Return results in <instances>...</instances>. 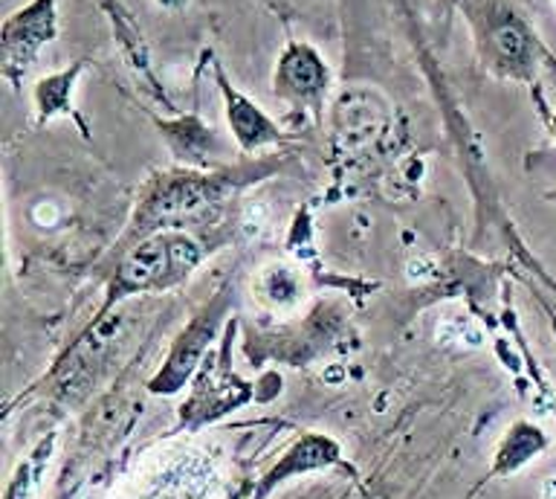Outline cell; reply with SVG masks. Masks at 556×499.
I'll return each mask as SVG.
<instances>
[{"instance_id": "1", "label": "cell", "mask_w": 556, "mask_h": 499, "mask_svg": "<svg viewBox=\"0 0 556 499\" xmlns=\"http://www.w3.org/2000/svg\"><path fill=\"white\" fill-rule=\"evenodd\" d=\"M269 169H224V172H174L156 177L148 186L146 198L139 201L134 219V236L139 238L160 233V229H180L182 221L198 219L200 212L212 210L226 198H232L241 186L252 184L255 177L267 175Z\"/></svg>"}, {"instance_id": "2", "label": "cell", "mask_w": 556, "mask_h": 499, "mask_svg": "<svg viewBox=\"0 0 556 499\" xmlns=\"http://www.w3.org/2000/svg\"><path fill=\"white\" fill-rule=\"evenodd\" d=\"M478 55L486 71L498 79L533 82L539 67H545L547 50L539 45L536 33L513 0H460Z\"/></svg>"}, {"instance_id": "3", "label": "cell", "mask_w": 556, "mask_h": 499, "mask_svg": "<svg viewBox=\"0 0 556 499\" xmlns=\"http://www.w3.org/2000/svg\"><path fill=\"white\" fill-rule=\"evenodd\" d=\"M203 259H206V247L191 233L160 229V233L139 238V245L122 255L116 276L111 282V290H108L104 311L113 302L134 297V294H151V290L180 285Z\"/></svg>"}, {"instance_id": "4", "label": "cell", "mask_w": 556, "mask_h": 499, "mask_svg": "<svg viewBox=\"0 0 556 499\" xmlns=\"http://www.w3.org/2000/svg\"><path fill=\"white\" fill-rule=\"evenodd\" d=\"M226 311H229V294H217V297L191 320L189 328H186V332L177 337V342H174L172 354L165 360V366L160 369V375L151 381V392L172 395L189 381V375L194 372L200 358H203V351H206L208 340L215 337V332L220 328V323H224Z\"/></svg>"}, {"instance_id": "5", "label": "cell", "mask_w": 556, "mask_h": 499, "mask_svg": "<svg viewBox=\"0 0 556 499\" xmlns=\"http://www.w3.org/2000/svg\"><path fill=\"white\" fill-rule=\"evenodd\" d=\"M330 71L325 59H321L311 45L293 41L287 45L276 64V76H273V90L278 99H285L295 108H321V99L328 93Z\"/></svg>"}, {"instance_id": "6", "label": "cell", "mask_w": 556, "mask_h": 499, "mask_svg": "<svg viewBox=\"0 0 556 499\" xmlns=\"http://www.w3.org/2000/svg\"><path fill=\"white\" fill-rule=\"evenodd\" d=\"M59 33L55 24V0H33L26 10L15 12L3 24V73L17 79L35 62L43 45H50Z\"/></svg>"}, {"instance_id": "7", "label": "cell", "mask_w": 556, "mask_h": 499, "mask_svg": "<svg viewBox=\"0 0 556 499\" xmlns=\"http://www.w3.org/2000/svg\"><path fill=\"white\" fill-rule=\"evenodd\" d=\"M217 82H220V90H224L226 120H229L235 142H238L243 151H261V149H267V146L281 142L278 125L273 123V120H269V116L264 114L252 99L238 93V90L226 82V76L220 71H217Z\"/></svg>"}, {"instance_id": "8", "label": "cell", "mask_w": 556, "mask_h": 499, "mask_svg": "<svg viewBox=\"0 0 556 499\" xmlns=\"http://www.w3.org/2000/svg\"><path fill=\"white\" fill-rule=\"evenodd\" d=\"M547 445L545 433L528 421H519V424H513L507 438H504L502 450H498V459H495L493 473H513L519 471L521 464L530 462L533 456L542 453Z\"/></svg>"}, {"instance_id": "9", "label": "cell", "mask_w": 556, "mask_h": 499, "mask_svg": "<svg viewBox=\"0 0 556 499\" xmlns=\"http://www.w3.org/2000/svg\"><path fill=\"white\" fill-rule=\"evenodd\" d=\"M172 142L174 154L180 160H203L206 154H212V146H215V134L212 128L189 116V120H180L174 125H160Z\"/></svg>"}, {"instance_id": "10", "label": "cell", "mask_w": 556, "mask_h": 499, "mask_svg": "<svg viewBox=\"0 0 556 499\" xmlns=\"http://www.w3.org/2000/svg\"><path fill=\"white\" fill-rule=\"evenodd\" d=\"M81 67L85 64L78 62L70 71L55 73V76H47V79L38 82V88H35V105H38V116L41 120H50L55 114H70V93H73V85H76Z\"/></svg>"}, {"instance_id": "11", "label": "cell", "mask_w": 556, "mask_h": 499, "mask_svg": "<svg viewBox=\"0 0 556 499\" xmlns=\"http://www.w3.org/2000/svg\"><path fill=\"white\" fill-rule=\"evenodd\" d=\"M545 71H547V76H551V82L556 85V59L551 53L545 55Z\"/></svg>"}, {"instance_id": "12", "label": "cell", "mask_w": 556, "mask_h": 499, "mask_svg": "<svg viewBox=\"0 0 556 499\" xmlns=\"http://www.w3.org/2000/svg\"><path fill=\"white\" fill-rule=\"evenodd\" d=\"M547 198H551V201H556V189L554 192H547Z\"/></svg>"}, {"instance_id": "13", "label": "cell", "mask_w": 556, "mask_h": 499, "mask_svg": "<svg viewBox=\"0 0 556 499\" xmlns=\"http://www.w3.org/2000/svg\"><path fill=\"white\" fill-rule=\"evenodd\" d=\"M554 134H556V116H554Z\"/></svg>"}]
</instances>
